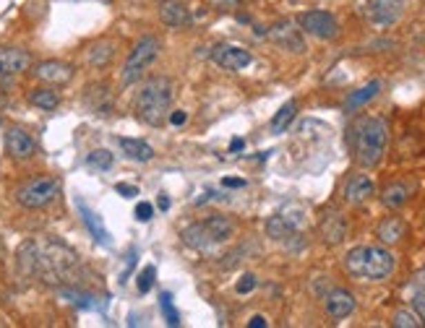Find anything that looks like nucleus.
<instances>
[{"mask_svg":"<svg viewBox=\"0 0 425 328\" xmlns=\"http://www.w3.org/2000/svg\"><path fill=\"white\" fill-rule=\"evenodd\" d=\"M389 143V123L384 117H363L353 128V152L355 162L366 170L381 164Z\"/></svg>","mask_w":425,"mask_h":328,"instance_id":"obj_1","label":"nucleus"},{"mask_svg":"<svg viewBox=\"0 0 425 328\" xmlns=\"http://www.w3.org/2000/svg\"><path fill=\"white\" fill-rule=\"evenodd\" d=\"M344 271L363 281H384L394 271V256L386 247L357 245L344 256Z\"/></svg>","mask_w":425,"mask_h":328,"instance_id":"obj_2","label":"nucleus"},{"mask_svg":"<svg viewBox=\"0 0 425 328\" xmlns=\"http://www.w3.org/2000/svg\"><path fill=\"white\" fill-rule=\"evenodd\" d=\"M172 105V81L157 76L141 86L136 96V115L141 117L146 125H162L167 112Z\"/></svg>","mask_w":425,"mask_h":328,"instance_id":"obj_3","label":"nucleus"},{"mask_svg":"<svg viewBox=\"0 0 425 328\" xmlns=\"http://www.w3.org/2000/svg\"><path fill=\"white\" fill-rule=\"evenodd\" d=\"M157 55H159V42H157L154 37L139 39V45L130 50L128 60H126V65H123V83L139 81L144 73L149 70V65L157 60Z\"/></svg>","mask_w":425,"mask_h":328,"instance_id":"obj_4","label":"nucleus"},{"mask_svg":"<svg viewBox=\"0 0 425 328\" xmlns=\"http://www.w3.org/2000/svg\"><path fill=\"white\" fill-rule=\"evenodd\" d=\"M58 190H60V183L55 177H34V180H29L26 185H21L16 190V201L24 209H45L48 203L55 201Z\"/></svg>","mask_w":425,"mask_h":328,"instance_id":"obj_5","label":"nucleus"},{"mask_svg":"<svg viewBox=\"0 0 425 328\" xmlns=\"http://www.w3.org/2000/svg\"><path fill=\"white\" fill-rule=\"evenodd\" d=\"M300 32L316 37V39H337L339 37V23L329 11H306L297 16Z\"/></svg>","mask_w":425,"mask_h":328,"instance_id":"obj_6","label":"nucleus"},{"mask_svg":"<svg viewBox=\"0 0 425 328\" xmlns=\"http://www.w3.org/2000/svg\"><path fill=\"white\" fill-rule=\"evenodd\" d=\"M402 8H404V0H368L366 16L376 26H389L402 16Z\"/></svg>","mask_w":425,"mask_h":328,"instance_id":"obj_7","label":"nucleus"},{"mask_svg":"<svg viewBox=\"0 0 425 328\" xmlns=\"http://www.w3.org/2000/svg\"><path fill=\"white\" fill-rule=\"evenodd\" d=\"M212 58L217 65H222L225 70H243L250 65V55L246 47H237V45H219L212 50Z\"/></svg>","mask_w":425,"mask_h":328,"instance_id":"obj_8","label":"nucleus"},{"mask_svg":"<svg viewBox=\"0 0 425 328\" xmlns=\"http://www.w3.org/2000/svg\"><path fill=\"white\" fill-rule=\"evenodd\" d=\"M32 55L19 47H0V76H19L29 70Z\"/></svg>","mask_w":425,"mask_h":328,"instance_id":"obj_9","label":"nucleus"},{"mask_svg":"<svg viewBox=\"0 0 425 328\" xmlns=\"http://www.w3.org/2000/svg\"><path fill=\"white\" fill-rule=\"evenodd\" d=\"M373 193H376V185H373V180L368 175H353L344 183V201L350 206L366 203V201L373 198Z\"/></svg>","mask_w":425,"mask_h":328,"instance_id":"obj_10","label":"nucleus"},{"mask_svg":"<svg viewBox=\"0 0 425 328\" xmlns=\"http://www.w3.org/2000/svg\"><path fill=\"white\" fill-rule=\"evenodd\" d=\"M34 76L39 81L60 86V83H68L73 79V68L68 63H60V60H45L34 68Z\"/></svg>","mask_w":425,"mask_h":328,"instance_id":"obj_11","label":"nucleus"},{"mask_svg":"<svg viewBox=\"0 0 425 328\" xmlns=\"http://www.w3.org/2000/svg\"><path fill=\"white\" fill-rule=\"evenodd\" d=\"M6 149L13 159H29L34 154L37 143L24 128H8L6 130Z\"/></svg>","mask_w":425,"mask_h":328,"instance_id":"obj_12","label":"nucleus"},{"mask_svg":"<svg viewBox=\"0 0 425 328\" xmlns=\"http://www.w3.org/2000/svg\"><path fill=\"white\" fill-rule=\"evenodd\" d=\"M76 209H79V214H81V222L86 224V229H89V234L95 237L97 243H99V245H105V247L112 245V240H110V232H107L102 216H99L97 211L89 209L81 198H76Z\"/></svg>","mask_w":425,"mask_h":328,"instance_id":"obj_13","label":"nucleus"},{"mask_svg":"<svg viewBox=\"0 0 425 328\" xmlns=\"http://www.w3.org/2000/svg\"><path fill=\"white\" fill-rule=\"evenodd\" d=\"M269 37H272L279 47L290 50V52H303V50H306V42H303V37H300V29H295L290 21L274 23Z\"/></svg>","mask_w":425,"mask_h":328,"instance_id":"obj_14","label":"nucleus"},{"mask_svg":"<svg viewBox=\"0 0 425 328\" xmlns=\"http://www.w3.org/2000/svg\"><path fill=\"white\" fill-rule=\"evenodd\" d=\"M157 13H159L162 23L175 26V29L190 23V11L186 8V3H180V0H159L157 3Z\"/></svg>","mask_w":425,"mask_h":328,"instance_id":"obj_15","label":"nucleus"},{"mask_svg":"<svg viewBox=\"0 0 425 328\" xmlns=\"http://www.w3.org/2000/svg\"><path fill=\"white\" fill-rule=\"evenodd\" d=\"M344 237H347V222L339 211H329L321 222V240L326 245H339Z\"/></svg>","mask_w":425,"mask_h":328,"instance_id":"obj_16","label":"nucleus"},{"mask_svg":"<svg viewBox=\"0 0 425 328\" xmlns=\"http://www.w3.org/2000/svg\"><path fill=\"white\" fill-rule=\"evenodd\" d=\"M324 303H326V313H329L334 320H342V318L353 316V310H355V297H353V292H347V289H331Z\"/></svg>","mask_w":425,"mask_h":328,"instance_id":"obj_17","label":"nucleus"},{"mask_svg":"<svg viewBox=\"0 0 425 328\" xmlns=\"http://www.w3.org/2000/svg\"><path fill=\"white\" fill-rule=\"evenodd\" d=\"M204 227H206V232H209V237H212L214 243H225V240H230L237 229L235 222H233L230 216H222V214H212V216L204 222Z\"/></svg>","mask_w":425,"mask_h":328,"instance_id":"obj_18","label":"nucleus"},{"mask_svg":"<svg viewBox=\"0 0 425 328\" xmlns=\"http://www.w3.org/2000/svg\"><path fill=\"white\" fill-rule=\"evenodd\" d=\"M376 234L384 245H397V243H402V237L407 234V224L402 222L399 216H386L384 222L378 224Z\"/></svg>","mask_w":425,"mask_h":328,"instance_id":"obj_19","label":"nucleus"},{"mask_svg":"<svg viewBox=\"0 0 425 328\" xmlns=\"http://www.w3.org/2000/svg\"><path fill=\"white\" fill-rule=\"evenodd\" d=\"M180 237H183V243L188 247H193V250H209V245H214V240L209 237L206 227L201 222L188 224V227L180 232Z\"/></svg>","mask_w":425,"mask_h":328,"instance_id":"obj_20","label":"nucleus"},{"mask_svg":"<svg viewBox=\"0 0 425 328\" xmlns=\"http://www.w3.org/2000/svg\"><path fill=\"white\" fill-rule=\"evenodd\" d=\"M120 149L123 154L133 159V162H152L154 159V149L146 143V141H139V139H118Z\"/></svg>","mask_w":425,"mask_h":328,"instance_id":"obj_21","label":"nucleus"},{"mask_svg":"<svg viewBox=\"0 0 425 328\" xmlns=\"http://www.w3.org/2000/svg\"><path fill=\"white\" fill-rule=\"evenodd\" d=\"M407 198H410V187L404 183H389L381 193V201H384L386 209H402L407 203Z\"/></svg>","mask_w":425,"mask_h":328,"instance_id":"obj_22","label":"nucleus"},{"mask_svg":"<svg viewBox=\"0 0 425 328\" xmlns=\"http://www.w3.org/2000/svg\"><path fill=\"white\" fill-rule=\"evenodd\" d=\"M381 92V83L378 81H370L368 86H363V89H357V92H353L350 96H347V102H344V110L347 112H353V110H357V107H363L366 102H370L376 94Z\"/></svg>","mask_w":425,"mask_h":328,"instance_id":"obj_23","label":"nucleus"},{"mask_svg":"<svg viewBox=\"0 0 425 328\" xmlns=\"http://www.w3.org/2000/svg\"><path fill=\"white\" fill-rule=\"evenodd\" d=\"M266 232H269V237H274V240H284V237L295 234L297 229L287 222V216H284V214H277V216H272V219L266 222Z\"/></svg>","mask_w":425,"mask_h":328,"instance_id":"obj_24","label":"nucleus"},{"mask_svg":"<svg viewBox=\"0 0 425 328\" xmlns=\"http://www.w3.org/2000/svg\"><path fill=\"white\" fill-rule=\"evenodd\" d=\"M112 47L115 45H112L110 39H102V42H97V45H92L86 50V60H89L92 65H105L107 60L112 58V52H115Z\"/></svg>","mask_w":425,"mask_h":328,"instance_id":"obj_25","label":"nucleus"},{"mask_svg":"<svg viewBox=\"0 0 425 328\" xmlns=\"http://www.w3.org/2000/svg\"><path fill=\"white\" fill-rule=\"evenodd\" d=\"M29 102L39 110H55L60 105V96L55 89H34V92L29 94Z\"/></svg>","mask_w":425,"mask_h":328,"instance_id":"obj_26","label":"nucleus"},{"mask_svg":"<svg viewBox=\"0 0 425 328\" xmlns=\"http://www.w3.org/2000/svg\"><path fill=\"white\" fill-rule=\"evenodd\" d=\"M295 115H297V102H287V105L272 117V130L274 133H284V128L295 120Z\"/></svg>","mask_w":425,"mask_h":328,"instance_id":"obj_27","label":"nucleus"},{"mask_svg":"<svg viewBox=\"0 0 425 328\" xmlns=\"http://www.w3.org/2000/svg\"><path fill=\"white\" fill-rule=\"evenodd\" d=\"M397 328H420L423 326V320H420V316L415 313V310H407V307H402V310H397L394 313V320H391Z\"/></svg>","mask_w":425,"mask_h":328,"instance_id":"obj_28","label":"nucleus"},{"mask_svg":"<svg viewBox=\"0 0 425 328\" xmlns=\"http://www.w3.org/2000/svg\"><path fill=\"white\" fill-rule=\"evenodd\" d=\"M86 164L97 167V170H110L112 167V154L105 152V149H97V152H92L86 156Z\"/></svg>","mask_w":425,"mask_h":328,"instance_id":"obj_29","label":"nucleus"},{"mask_svg":"<svg viewBox=\"0 0 425 328\" xmlns=\"http://www.w3.org/2000/svg\"><path fill=\"white\" fill-rule=\"evenodd\" d=\"M159 307H162V316H165V320L170 326H177V323H180V316H177L175 305H172V297L167 292H162V297H159Z\"/></svg>","mask_w":425,"mask_h":328,"instance_id":"obj_30","label":"nucleus"},{"mask_svg":"<svg viewBox=\"0 0 425 328\" xmlns=\"http://www.w3.org/2000/svg\"><path fill=\"white\" fill-rule=\"evenodd\" d=\"M154 276H157V269L154 266H146V269L139 274V279H136V287H139V292L146 294L149 289L154 287Z\"/></svg>","mask_w":425,"mask_h":328,"instance_id":"obj_31","label":"nucleus"},{"mask_svg":"<svg viewBox=\"0 0 425 328\" xmlns=\"http://www.w3.org/2000/svg\"><path fill=\"white\" fill-rule=\"evenodd\" d=\"M235 289H237V294L253 292V289H256V276H253V274H246V276H243V279L235 284Z\"/></svg>","mask_w":425,"mask_h":328,"instance_id":"obj_32","label":"nucleus"},{"mask_svg":"<svg viewBox=\"0 0 425 328\" xmlns=\"http://www.w3.org/2000/svg\"><path fill=\"white\" fill-rule=\"evenodd\" d=\"M152 214H154L152 203H146V201H141V203L136 206V219H139V222H149V219H152Z\"/></svg>","mask_w":425,"mask_h":328,"instance_id":"obj_33","label":"nucleus"},{"mask_svg":"<svg viewBox=\"0 0 425 328\" xmlns=\"http://www.w3.org/2000/svg\"><path fill=\"white\" fill-rule=\"evenodd\" d=\"M413 307H415V313L420 316V320H423V326H425V292H417V294H415Z\"/></svg>","mask_w":425,"mask_h":328,"instance_id":"obj_34","label":"nucleus"},{"mask_svg":"<svg viewBox=\"0 0 425 328\" xmlns=\"http://www.w3.org/2000/svg\"><path fill=\"white\" fill-rule=\"evenodd\" d=\"M115 190H118L123 198H136V196H139V187L126 185V183H118V185H115Z\"/></svg>","mask_w":425,"mask_h":328,"instance_id":"obj_35","label":"nucleus"},{"mask_svg":"<svg viewBox=\"0 0 425 328\" xmlns=\"http://www.w3.org/2000/svg\"><path fill=\"white\" fill-rule=\"evenodd\" d=\"M237 3H243V0H209V6H212V8H219V11H222V8H233Z\"/></svg>","mask_w":425,"mask_h":328,"instance_id":"obj_36","label":"nucleus"},{"mask_svg":"<svg viewBox=\"0 0 425 328\" xmlns=\"http://www.w3.org/2000/svg\"><path fill=\"white\" fill-rule=\"evenodd\" d=\"M186 120H188V115H186V112H183V110H175V112H172V115H170V123H172V125H183V123H186Z\"/></svg>","mask_w":425,"mask_h":328,"instance_id":"obj_37","label":"nucleus"},{"mask_svg":"<svg viewBox=\"0 0 425 328\" xmlns=\"http://www.w3.org/2000/svg\"><path fill=\"white\" fill-rule=\"evenodd\" d=\"M222 185L225 187H246V180H240V177H225Z\"/></svg>","mask_w":425,"mask_h":328,"instance_id":"obj_38","label":"nucleus"},{"mask_svg":"<svg viewBox=\"0 0 425 328\" xmlns=\"http://www.w3.org/2000/svg\"><path fill=\"white\" fill-rule=\"evenodd\" d=\"M248 326L250 328H266V318H264V316H253V318H250Z\"/></svg>","mask_w":425,"mask_h":328,"instance_id":"obj_39","label":"nucleus"},{"mask_svg":"<svg viewBox=\"0 0 425 328\" xmlns=\"http://www.w3.org/2000/svg\"><path fill=\"white\" fill-rule=\"evenodd\" d=\"M243 146H246V143H243V139H235L233 143H230V152H240Z\"/></svg>","mask_w":425,"mask_h":328,"instance_id":"obj_40","label":"nucleus"},{"mask_svg":"<svg viewBox=\"0 0 425 328\" xmlns=\"http://www.w3.org/2000/svg\"><path fill=\"white\" fill-rule=\"evenodd\" d=\"M159 209H170V201H167L165 196H162V198H159Z\"/></svg>","mask_w":425,"mask_h":328,"instance_id":"obj_41","label":"nucleus"},{"mask_svg":"<svg viewBox=\"0 0 425 328\" xmlns=\"http://www.w3.org/2000/svg\"><path fill=\"white\" fill-rule=\"evenodd\" d=\"M0 105H3V92H0Z\"/></svg>","mask_w":425,"mask_h":328,"instance_id":"obj_42","label":"nucleus"}]
</instances>
